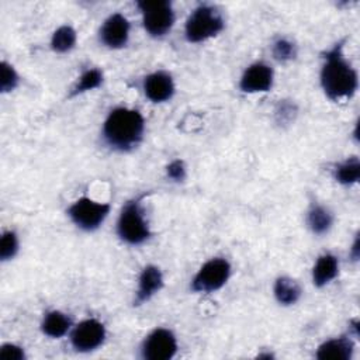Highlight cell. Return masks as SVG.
<instances>
[{
  "label": "cell",
  "mask_w": 360,
  "mask_h": 360,
  "mask_svg": "<svg viewBox=\"0 0 360 360\" xmlns=\"http://www.w3.org/2000/svg\"><path fill=\"white\" fill-rule=\"evenodd\" d=\"M345 44L346 39H340L322 53L319 83L332 101L349 100L359 89V73L345 56Z\"/></svg>",
  "instance_id": "cell-1"
},
{
  "label": "cell",
  "mask_w": 360,
  "mask_h": 360,
  "mask_svg": "<svg viewBox=\"0 0 360 360\" xmlns=\"http://www.w3.org/2000/svg\"><path fill=\"white\" fill-rule=\"evenodd\" d=\"M145 118L128 107H115L105 117L101 128V138L107 148L114 152L128 153L136 149L143 141Z\"/></svg>",
  "instance_id": "cell-2"
},
{
  "label": "cell",
  "mask_w": 360,
  "mask_h": 360,
  "mask_svg": "<svg viewBox=\"0 0 360 360\" xmlns=\"http://www.w3.org/2000/svg\"><path fill=\"white\" fill-rule=\"evenodd\" d=\"M142 200L143 197H134L128 200L121 207L115 225L117 236L131 246L142 245L152 236Z\"/></svg>",
  "instance_id": "cell-3"
},
{
  "label": "cell",
  "mask_w": 360,
  "mask_h": 360,
  "mask_svg": "<svg viewBox=\"0 0 360 360\" xmlns=\"http://www.w3.org/2000/svg\"><path fill=\"white\" fill-rule=\"evenodd\" d=\"M225 28L222 13L210 4L197 6L187 17L184 37L190 44H200L219 35Z\"/></svg>",
  "instance_id": "cell-4"
},
{
  "label": "cell",
  "mask_w": 360,
  "mask_h": 360,
  "mask_svg": "<svg viewBox=\"0 0 360 360\" xmlns=\"http://www.w3.org/2000/svg\"><path fill=\"white\" fill-rule=\"evenodd\" d=\"M136 7L142 14V25L152 38H163L174 25V10L169 0L136 1Z\"/></svg>",
  "instance_id": "cell-5"
},
{
  "label": "cell",
  "mask_w": 360,
  "mask_h": 360,
  "mask_svg": "<svg viewBox=\"0 0 360 360\" xmlns=\"http://www.w3.org/2000/svg\"><path fill=\"white\" fill-rule=\"evenodd\" d=\"M110 211V202H100L83 195L69 205L66 214L79 229L84 232H94L104 224Z\"/></svg>",
  "instance_id": "cell-6"
},
{
  "label": "cell",
  "mask_w": 360,
  "mask_h": 360,
  "mask_svg": "<svg viewBox=\"0 0 360 360\" xmlns=\"http://www.w3.org/2000/svg\"><path fill=\"white\" fill-rule=\"evenodd\" d=\"M232 273L231 263L225 257H212L207 260L194 274L190 288L193 292H215L229 280Z\"/></svg>",
  "instance_id": "cell-7"
},
{
  "label": "cell",
  "mask_w": 360,
  "mask_h": 360,
  "mask_svg": "<svg viewBox=\"0 0 360 360\" xmlns=\"http://www.w3.org/2000/svg\"><path fill=\"white\" fill-rule=\"evenodd\" d=\"M107 330L103 322L96 318H87L73 325L69 332L70 345L77 353H90L97 350L105 342Z\"/></svg>",
  "instance_id": "cell-8"
},
{
  "label": "cell",
  "mask_w": 360,
  "mask_h": 360,
  "mask_svg": "<svg viewBox=\"0 0 360 360\" xmlns=\"http://www.w3.org/2000/svg\"><path fill=\"white\" fill-rule=\"evenodd\" d=\"M179 349L177 338L167 328H155L141 343V357L143 360H170Z\"/></svg>",
  "instance_id": "cell-9"
},
{
  "label": "cell",
  "mask_w": 360,
  "mask_h": 360,
  "mask_svg": "<svg viewBox=\"0 0 360 360\" xmlns=\"http://www.w3.org/2000/svg\"><path fill=\"white\" fill-rule=\"evenodd\" d=\"M274 84V70L266 62L249 65L239 79V90L248 94L267 93Z\"/></svg>",
  "instance_id": "cell-10"
},
{
  "label": "cell",
  "mask_w": 360,
  "mask_h": 360,
  "mask_svg": "<svg viewBox=\"0 0 360 360\" xmlns=\"http://www.w3.org/2000/svg\"><path fill=\"white\" fill-rule=\"evenodd\" d=\"M129 30L131 24L128 18L121 13H112L100 27V42L108 49H121L129 41Z\"/></svg>",
  "instance_id": "cell-11"
},
{
  "label": "cell",
  "mask_w": 360,
  "mask_h": 360,
  "mask_svg": "<svg viewBox=\"0 0 360 360\" xmlns=\"http://www.w3.org/2000/svg\"><path fill=\"white\" fill-rule=\"evenodd\" d=\"M142 89L146 98L155 104L172 100L176 93L173 76L166 70H156L149 73L143 79Z\"/></svg>",
  "instance_id": "cell-12"
},
{
  "label": "cell",
  "mask_w": 360,
  "mask_h": 360,
  "mask_svg": "<svg viewBox=\"0 0 360 360\" xmlns=\"http://www.w3.org/2000/svg\"><path fill=\"white\" fill-rule=\"evenodd\" d=\"M165 285L163 273L156 264H146L138 277V287L135 291L134 307L143 305L152 300Z\"/></svg>",
  "instance_id": "cell-13"
},
{
  "label": "cell",
  "mask_w": 360,
  "mask_h": 360,
  "mask_svg": "<svg viewBox=\"0 0 360 360\" xmlns=\"http://www.w3.org/2000/svg\"><path fill=\"white\" fill-rule=\"evenodd\" d=\"M353 354L354 342L350 335L328 339L322 342L315 352L318 360H352Z\"/></svg>",
  "instance_id": "cell-14"
},
{
  "label": "cell",
  "mask_w": 360,
  "mask_h": 360,
  "mask_svg": "<svg viewBox=\"0 0 360 360\" xmlns=\"http://www.w3.org/2000/svg\"><path fill=\"white\" fill-rule=\"evenodd\" d=\"M339 274V259L333 253L321 255L314 263L311 278L316 288H323Z\"/></svg>",
  "instance_id": "cell-15"
},
{
  "label": "cell",
  "mask_w": 360,
  "mask_h": 360,
  "mask_svg": "<svg viewBox=\"0 0 360 360\" xmlns=\"http://www.w3.org/2000/svg\"><path fill=\"white\" fill-rule=\"evenodd\" d=\"M305 222L314 235L322 236L332 229L335 217L326 205H322L319 202H311L305 215Z\"/></svg>",
  "instance_id": "cell-16"
},
{
  "label": "cell",
  "mask_w": 360,
  "mask_h": 360,
  "mask_svg": "<svg viewBox=\"0 0 360 360\" xmlns=\"http://www.w3.org/2000/svg\"><path fill=\"white\" fill-rule=\"evenodd\" d=\"M73 328L72 318L58 309L48 311L41 321V332L49 339H60Z\"/></svg>",
  "instance_id": "cell-17"
},
{
  "label": "cell",
  "mask_w": 360,
  "mask_h": 360,
  "mask_svg": "<svg viewBox=\"0 0 360 360\" xmlns=\"http://www.w3.org/2000/svg\"><path fill=\"white\" fill-rule=\"evenodd\" d=\"M273 294L276 301L283 307H291L297 304L302 295L301 285L288 276H280L273 285Z\"/></svg>",
  "instance_id": "cell-18"
},
{
  "label": "cell",
  "mask_w": 360,
  "mask_h": 360,
  "mask_svg": "<svg viewBox=\"0 0 360 360\" xmlns=\"http://www.w3.org/2000/svg\"><path fill=\"white\" fill-rule=\"evenodd\" d=\"M333 179L342 186H353L360 180V160L357 156H352L338 163L333 169Z\"/></svg>",
  "instance_id": "cell-19"
},
{
  "label": "cell",
  "mask_w": 360,
  "mask_h": 360,
  "mask_svg": "<svg viewBox=\"0 0 360 360\" xmlns=\"http://www.w3.org/2000/svg\"><path fill=\"white\" fill-rule=\"evenodd\" d=\"M77 42V32L76 30L69 25H60L56 28L51 37V49L56 53H68L70 52Z\"/></svg>",
  "instance_id": "cell-20"
},
{
  "label": "cell",
  "mask_w": 360,
  "mask_h": 360,
  "mask_svg": "<svg viewBox=\"0 0 360 360\" xmlns=\"http://www.w3.org/2000/svg\"><path fill=\"white\" fill-rule=\"evenodd\" d=\"M103 80H104V75L103 72L98 69V68H90V69H86L76 80L75 86L72 87L70 90V94L69 97H77L80 94H84L87 91H91V90H96L98 89L101 84H103Z\"/></svg>",
  "instance_id": "cell-21"
},
{
  "label": "cell",
  "mask_w": 360,
  "mask_h": 360,
  "mask_svg": "<svg viewBox=\"0 0 360 360\" xmlns=\"http://www.w3.org/2000/svg\"><path fill=\"white\" fill-rule=\"evenodd\" d=\"M297 53H298V48L295 42L291 41L290 38L278 37L271 44V55L280 63L294 60L297 58Z\"/></svg>",
  "instance_id": "cell-22"
},
{
  "label": "cell",
  "mask_w": 360,
  "mask_h": 360,
  "mask_svg": "<svg viewBox=\"0 0 360 360\" xmlns=\"http://www.w3.org/2000/svg\"><path fill=\"white\" fill-rule=\"evenodd\" d=\"M20 84V75L15 68L7 60H1L0 65V91L3 94L14 91Z\"/></svg>",
  "instance_id": "cell-23"
},
{
  "label": "cell",
  "mask_w": 360,
  "mask_h": 360,
  "mask_svg": "<svg viewBox=\"0 0 360 360\" xmlns=\"http://www.w3.org/2000/svg\"><path fill=\"white\" fill-rule=\"evenodd\" d=\"M20 249V242H18V235L15 231L8 229L1 233L0 238V260L1 262H8L15 257Z\"/></svg>",
  "instance_id": "cell-24"
},
{
  "label": "cell",
  "mask_w": 360,
  "mask_h": 360,
  "mask_svg": "<svg viewBox=\"0 0 360 360\" xmlns=\"http://www.w3.org/2000/svg\"><path fill=\"white\" fill-rule=\"evenodd\" d=\"M297 105L288 100H280L276 110L274 118L278 125H290L297 117Z\"/></svg>",
  "instance_id": "cell-25"
},
{
  "label": "cell",
  "mask_w": 360,
  "mask_h": 360,
  "mask_svg": "<svg viewBox=\"0 0 360 360\" xmlns=\"http://www.w3.org/2000/svg\"><path fill=\"white\" fill-rule=\"evenodd\" d=\"M166 176L172 181L181 183L187 177V167L183 159H174L166 166Z\"/></svg>",
  "instance_id": "cell-26"
},
{
  "label": "cell",
  "mask_w": 360,
  "mask_h": 360,
  "mask_svg": "<svg viewBox=\"0 0 360 360\" xmlns=\"http://www.w3.org/2000/svg\"><path fill=\"white\" fill-rule=\"evenodd\" d=\"M0 359L1 360H25L27 354L24 347L8 342L0 346Z\"/></svg>",
  "instance_id": "cell-27"
},
{
  "label": "cell",
  "mask_w": 360,
  "mask_h": 360,
  "mask_svg": "<svg viewBox=\"0 0 360 360\" xmlns=\"http://www.w3.org/2000/svg\"><path fill=\"white\" fill-rule=\"evenodd\" d=\"M359 250H360V248H359V235H356L354 242H353L352 249H350V257H352L353 262L359 260Z\"/></svg>",
  "instance_id": "cell-28"
}]
</instances>
